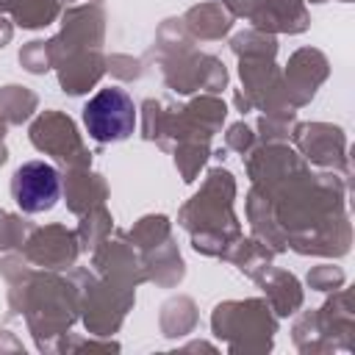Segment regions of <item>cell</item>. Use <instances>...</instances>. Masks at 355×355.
<instances>
[{"instance_id": "7a4b0ae2", "label": "cell", "mask_w": 355, "mask_h": 355, "mask_svg": "<svg viewBox=\"0 0 355 355\" xmlns=\"http://www.w3.org/2000/svg\"><path fill=\"white\" fill-rule=\"evenodd\" d=\"M11 194L14 202L25 214H42L50 211L58 202L61 194V178L58 169L44 161H28L22 164L11 178Z\"/></svg>"}, {"instance_id": "6da1fadb", "label": "cell", "mask_w": 355, "mask_h": 355, "mask_svg": "<svg viewBox=\"0 0 355 355\" xmlns=\"http://www.w3.org/2000/svg\"><path fill=\"white\" fill-rule=\"evenodd\" d=\"M83 128L94 141H122L136 128V105L125 89H100L83 105Z\"/></svg>"}]
</instances>
